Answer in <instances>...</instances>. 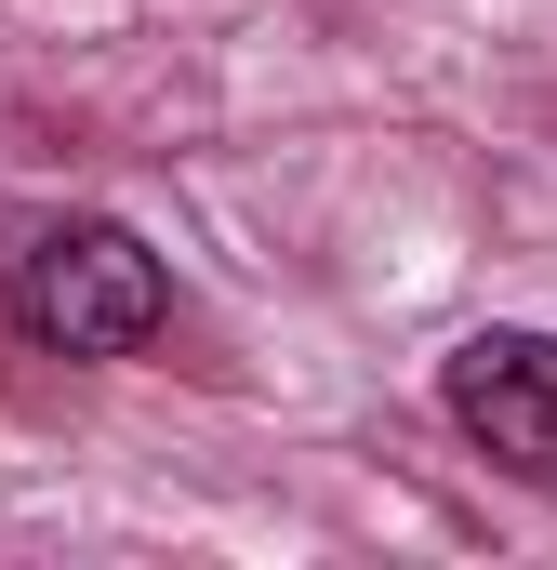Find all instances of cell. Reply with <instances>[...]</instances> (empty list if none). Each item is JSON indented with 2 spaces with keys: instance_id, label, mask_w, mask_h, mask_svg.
<instances>
[{
  "instance_id": "cell-1",
  "label": "cell",
  "mask_w": 557,
  "mask_h": 570,
  "mask_svg": "<svg viewBox=\"0 0 557 570\" xmlns=\"http://www.w3.org/2000/svg\"><path fill=\"white\" fill-rule=\"evenodd\" d=\"M0 318H13L40 358H146V345L173 332V279H159V253H146L134 226H107V213H40V226H13V253H0Z\"/></svg>"
},
{
  "instance_id": "cell-2",
  "label": "cell",
  "mask_w": 557,
  "mask_h": 570,
  "mask_svg": "<svg viewBox=\"0 0 557 570\" xmlns=\"http://www.w3.org/2000/svg\"><path fill=\"white\" fill-rule=\"evenodd\" d=\"M438 399H451V425L491 464L557 478V332H465L438 358Z\"/></svg>"
}]
</instances>
